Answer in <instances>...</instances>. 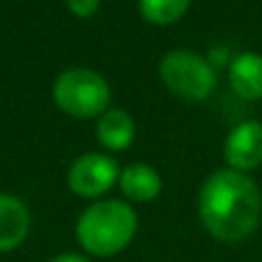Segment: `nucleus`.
<instances>
[{
  "mask_svg": "<svg viewBox=\"0 0 262 262\" xmlns=\"http://www.w3.org/2000/svg\"><path fill=\"white\" fill-rule=\"evenodd\" d=\"M198 212L205 230L219 242L235 244L258 230L262 221L260 186L246 172L223 168L205 180Z\"/></svg>",
  "mask_w": 262,
  "mask_h": 262,
  "instance_id": "obj_1",
  "label": "nucleus"
},
{
  "mask_svg": "<svg viewBox=\"0 0 262 262\" xmlns=\"http://www.w3.org/2000/svg\"><path fill=\"white\" fill-rule=\"evenodd\" d=\"M138 230V216L122 200H101L81 214L76 237L90 255L111 258L131 244Z\"/></svg>",
  "mask_w": 262,
  "mask_h": 262,
  "instance_id": "obj_2",
  "label": "nucleus"
},
{
  "mask_svg": "<svg viewBox=\"0 0 262 262\" xmlns=\"http://www.w3.org/2000/svg\"><path fill=\"white\" fill-rule=\"evenodd\" d=\"M53 99L72 118H95V115H104L108 111L111 101V88L92 69H67L60 74L53 88Z\"/></svg>",
  "mask_w": 262,
  "mask_h": 262,
  "instance_id": "obj_3",
  "label": "nucleus"
},
{
  "mask_svg": "<svg viewBox=\"0 0 262 262\" xmlns=\"http://www.w3.org/2000/svg\"><path fill=\"white\" fill-rule=\"evenodd\" d=\"M161 81L172 95L189 101H200L209 97V92L216 85V74L212 64L198 53H191L186 49L170 51L161 60Z\"/></svg>",
  "mask_w": 262,
  "mask_h": 262,
  "instance_id": "obj_4",
  "label": "nucleus"
},
{
  "mask_svg": "<svg viewBox=\"0 0 262 262\" xmlns=\"http://www.w3.org/2000/svg\"><path fill=\"white\" fill-rule=\"evenodd\" d=\"M120 180V168L106 154H83L69 168V189L81 198H97L104 195L115 182Z\"/></svg>",
  "mask_w": 262,
  "mask_h": 262,
  "instance_id": "obj_5",
  "label": "nucleus"
},
{
  "mask_svg": "<svg viewBox=\"0 0 262 262\" xmlns=\"http://www.w3.org/2000/svg\"><path fill=\"white\" fill-rule=\"evenodd\" d=\"M226 161L232 170L249 172L262 166V124L255 120L239 122L226 138Z\"/></svg>",
  "mask_w": 262,
  "mask_h": 262,
  "instance_id": "obj_6",
  "label": "nucleus"
},
{
  "mask_svg": "<svg viewBox=\"0 0 262 262\" xmlns=\"http://www.w3.org/2000/svg\"><path fill=\"white\" fill-rule=\"evenodd\" d=\"M30 230L28 207L9 193H0V253L14 251L23 244Z\"/></svg>",
  "mask_w": 262,
  "mask_h": 262,
  "instance_id": "obj_7",
  "label": "nucleus"
},
{
  "mask_svg": "<svg viewBox=\"0 0 262 262\" xmlns=\"http://www.w3.org/2000/svg\"><path fill=\"white\" fill-rule=\"evenodd\" d=\"M230 85L242 99L258 101L262 99V55L239 53L230 62Z\"/></svg>",
  "mask_w": 262,
  "mask_h": 262,
  "instance_id": "obj_8",
  "label": "nucleus"
},
{
  "mask_svg": "<svg viewBox=\"0 0 262 262\" xmlns=\"http://www.w3.org/2000/svg\"><path fill=\"white\" fill-rule=\"evenodd\" d=\"M120 189L127 198L136 203H149L161 193V177L154 168L145 163H134L120 172Z\"/></svg>",
  "mask_w": 262,
  "mask_h": 262,
  "instance_id": "obj_9",
  "label": "nucleus"
},
{
  "mask_svg": "<svg viewBox=\"0 0 262 262\" xmlns=\"http://www.w3.org/2000/svg\"><path fill=\"white\" fill-rule=\"evenodd\" d=\"M136 127H134V120L127 111H120V108H108L104 115L99 118V124H97V138L104 147L108 149H127L134 140Z\"/></svg>",
  "mask_w": 262,
  "mask_h": 262,
  "instance_id": "obj_10",
  "label": "nucleus"
},
{
  "mask_svg": "<svg viewBox=\"0 0 262 262\" xmlns=\"http://www.w3.org/2000/svg\"><path fill=\"white\" fill-rule=\"evenodd\" d=\"M191 0H138L140 14L149 23L157 26H168V23L180 21L186 14Z\"/></svg>",
  "mask_w": 262,
  "mask_h": 262,
  "instance_id": "obj_11",
  "label": "nucleus"
},
{
  "mask_svg": "<svg viewBox=\"0 0 262 262\" xmlns=\"http://www.w3.org/2000/svg\"><path fill=\"white\" fill-rule=\"evenodd\" d=\"M67 7L74 16L78 18H88L99 9V0H67Z\"/></svg>",
  "mask_w": 262,
  "mask_h": 262,
  "instance_id": "obj_12",
  "label": "nucleus"
},
{
  "mask_svg": "<svg viewBox=\"0 0 262 262\" xmlns=\"http://www.w3.org/2000/svg\"><path fill=\"white\" fill-rule=\"evenodd\" d=\"M49 262H90V260L83 258V255H76V253H62V255H58V258H53Z\"/></svg>",
  "mask_w": 262,
  "mask_h": 262,
  "instance_id": "obj_13",
  "label": "nucleus"
}]
</instances>
